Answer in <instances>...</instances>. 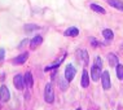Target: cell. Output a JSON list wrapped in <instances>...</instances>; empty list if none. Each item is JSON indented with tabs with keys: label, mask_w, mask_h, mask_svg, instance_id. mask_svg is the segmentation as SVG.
I'll return each mask as SVG.
<instances>
[{
	"label": "cell",
	"mask_w": 123,
	"mask_h": 110,
	"mask_svg": "<svg viewBox=\"0 0 123 110\" xmlns=\"http://www.w3.org/2000/svg\"><path fill=\"white\" fill-rule=\"evenodd\" d=\"M64 35L65 36H78L79 35V30L76 29V27H69V29H66L65 30V32H64Z\"/></svg>",
	"instance_id": "13"
},
{
	"label": "cell",
	"mask_w": 123,
	"mask_h": 110,
	"mask_svg": "<svg viewBox=\"0 0 123 110\" xmlns=\"http://www.w3.org/2000/svg\"><path fill=\"white\" fill-rule=\"evenodd\" d=\"M13 84H14V87L17 89H24L25 88V79H24V76H22L21 74L14 75V78H13Z\"/></svg>",
	"instance_id": "5"
},
{
	"label": "cell",
	"mask_w": 123,
	"mask_h": 110,
	"mask_svg": "<svg viewBox=\"0 0 123 110\" xmlns=\"http://www.w3.org/2000/svg\"><path fill=\"white\" fill-rule=\"evenodd\" d=\"M24 79H25V86L27 88H31L32 84H34V79H32V74L30 71H27L26 74L24 75Z\"/></svg>",
	"instance_id": "10"
},
{
	"label": "cell",
	"mask_w": 123,
	"mask_h": 110,
	"mask_svg": "<svg viewBox=\"0 0 123 110\" xmlns=\"http://www.w3.org/2000/svg\"><path fill=\"white\" fill-rule=\"evenodd\" d=\"M117 76L118 79H123V65L121 64L117 65Z\"/></svg>",
	"instance_id": "18"
},
{
	"label": "cell",
	"mask_w": 123,
	"mask_h": 110,
	"mask_svg": "<svg viewBox=\"0 0 123 110\" xmlns=\"http://www.w3.org/2000/svg\"><path fill=\"white\" fill-rule=\"evenodd\" d=\"M95 65H97L98 67L102 69V61H101V58H100L98 56H97V57H96V60H95Z\"/></svg>",
	"instance_id": "20"
},
{
	"label": "cell",
	"mask_w": 123,
	"mask_h": 110,
	"mask_svg": "<svg viewBox=\"0 0 123 110\" xmlns=\"http://www.w3.org/2000/svg\"><path fill=\"white\" fill-rule=\"evenodd\" d=\"M9 98H11V92H9V89L6 88L5 86H1V87H0V100H1L3 102H6Z\"/></svg>",
	"instance_id": "7"
},
{
	"label": "cell",
	"mask_w": 123,
	"mask_h": 110,
	"mask_svg": "<svg viewBox=\"0 0 123 110\" xmlns=\"http://www.w3.org/2000/svg\"><path fill=\"white\" fill-rule=\"evenodd\" d=\"M27 58H29V53L24 52V53H21V55H18L16 58H13V65H22L27 61Z\"/></svg>",
	"instance_id": "6"
},
{
	"label": "cell",
	"mask_w": 123,
	"mask_h": 110,
	"mask_svg": "<svg viewBox=\"0 0 123 110\" xmlns=\"http://www.w3.org/2000/svg\"><path fill=\"white\" fill-rule=\"evenodd\" d=\"M108 60H109V65H110L111 67H117V65H118V57L114 55V53H109Z\"/></svg>",
	"instance_id": "14"
},
{
	"label": "cell",
	"mask_w": 123,
	"mask_h": 110,
	"mask_svg": "<svg viewBox=\"0 0 123 110\" xmlns=\"http://www.w3.org/2000/svg\"><path fill=\"white\" fill-rule=\"evenodd\" d=\"M78 55H79V57H80V60H83V64H84V65L89 64V57H88V53H87L86 49H79Z\"/></svg>",
	"instance_id": "12"
},
{
	"label": "cell",
	"mask_w": 123,
	"mask_h": 110,
	"mask_svg": "<svg viewBox=\"0 0 123 110\" xmlns=\"http://www.w3.org/2000/svg\"><path fill=\"white\" fill-rule=\"evenodd\" d=\"M102 36H104L106 40H111L114 38V32L110 29H105V30H102Z\"/></svg>",
	"instance_id": "15"
},
{
	"label": "cell",
	"mask_w": 123,
	"mask_h": 110,
	"mask_svg": "<svg viewBox=\"0 0 123 110\" xmlns=\"http://www.w3.org/2000/svg\"><path fill=\"white\" fill-rule=\"evenodd\" d=\"M42 43H43V38H42L40 35H36V36H34V38L30 40V48H31V49H35L36 47L40 45Z\"/></svg>",
	"instance_id": "9"
},
{
	"label": "cell",
	"mask_w": 123,
	"mask_h": 110,
	"mask_svg": "<svg viewBox=\"0 0 123 110\" xmlns=\"http://www.w3.org/2000/svg\"><path fill=\"white\" fill-rule=\"evenodd\" d=\"M91 9L92 11H95V12H97V13H101V14H105L106 13V11L102 6H100V5H97V4H91Z\"/></svg>",
	"instance_id": "16"
},
{
	"label": "cell",
	"mask_w": 123,
	"mask_h": 110,
	"mask_svg": "<svg viewBox=\"0 0 123 110\" xmlns=\"http://www.w3.org/2000/svg\"><path fill=\"white\" fill-rule=\"evenodd\" d=\"M44 100L48 104H52L55 101V91H53V86L52 83H47L44 88Z\"/></svg>",
	"instance_id": "1"
},
{
	"label": "cell",
	"mask_w": 123,
	"mask_h": 110,
	"mask_svg": "<svg viewBox=\"0 0 123 110\" xmlns=\"http://www.w3.org/2000/svg\"><path fill=\"white\" fill-rule=\"evenodd\" d=\"M108 4L113 6V8L118 9V11H123V1L122 0H108Z\"/></svg>",
	"instance_id": "11"
},
{
	"label": "cell",
	"mask_w": 123,
	"mask_h": 110,
	"mask_svg": "<svg viewBox=\"0 0 123 110\" xmlns=\"http://www.w3.org/2000/svg\"><path fill=\"white\" fill-rule=\"evenodd\" d=\"M4 55H5L4 48H0V61H3V60H4Z\"/></svg>",
	"instance_id": "21"
},
{
	"label": "cell",
	"mask_w": 123,
	"mask_h": 110,
	"mask_svg": "<svg viewBox=\"0 0 123 110\" xmlns=\"http://www.w3.org/2000/svg\"><path fill=\"white\" fill-rule=\"evenodd\" d=\"M58 86H60V89H62V91H66V89H68V87H69L68 80H66V79H64V78H61V79L58 80Z\"/></svg>",
	"instance_id": "17"
},
{
	"label": "cell",
	"mask_w": 123,
	"mask_h": 110,
	"mask_svg": "<svg viewBox=\"0 0 123 110\" xmlns=\"http://www.w3.org/2000/svg\"><path fill=\"white\" fill-rule=\"evenodd\" d=\"M101 74H102V69L98 67L97 65H93L91 69V78L93 82H97L100 78H101Z\"/></svg>",
	"instance_id": "4"
},
{
	"label": "cell",
	"mask_w": 123,
	"mask_h": 110,
	"mask_svg": "<svg viewBox=\"0 0 123 110\" xmlns=\"http://www.w3.org/2000/svg\"><path fill=\"white\" fill-rule=\"evenodd\" d=\"M75 74H76V69L71 64H69L65 69V79L68 82H71L73 79L75 78Z\"/></svg>",
	"instance_id": "2"
},
{
	"label": "cell",
	"mask_w": 123,
	"mask_h": 110,
	"mask_svg": "<svg viewBox=\"0 0 123 110\" xmlns=\"http://www.w3.org/2000/svg\"><path fill=\"white\" fill-rule=\"evenodd\" d=\"M39 26L36 25H25V30L26 31H32V30H38Z\"/></svg>",
	"instance_id": "19"
},
{
	"label": "cell",
	"mask_w": 123,
	"mask_h": 110,
	"mask_svg": "<svg viewBox=\"0 0 123 110\" xmlns=\"http://www.w3.org/2000/svg\"><path fill=\"white\" fill-rule=\"evenodd\" d=\"M76 110H82V109H76Z\"/></svg>",
	"instance_id": "22"
},
{
	"label": "cell",
	"mask_w": 123,
	"mask_h": 110,
	"mask_svg": "<svg viewBox=\"0 0 123 110\" xmlns=\"http://www.w3.org/2000/svg\"><path fill=\"white\" fill-rule=\"evenodd\" d=\"M101 84H102V88L104 89H110L111 87V83H110V75H109V71H102L101 74Z\"/></svg>",
	"instance_id": "3"
},
{
	"label": "cell",
	"mask_w": 123,
	"mask_h": 110,
	"mask_svg": "<svg viewBox=\"0 0 123 110\" xmlns=\"http://www.w3.org/2000/svg\"><path fill=\"white\" fill-rule=\"evenodd\" d=\"M80 86L83 88H87L89 86V75L87 73V70H83L82 73V79H80Z\"/></svg>",
	"instance_id": "8"
}]
</instances>
